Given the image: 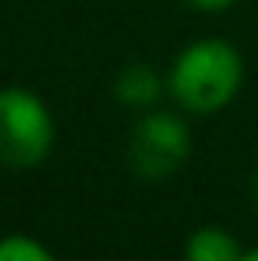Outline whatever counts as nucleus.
<instances>
[{"label": "nucleus", "instance_id": "5", "mask_svg": "<svg viewBox=\"0 0 258 261\" xmlns=\"http://www.w3.org/2000/svg\"><path fill=\"white\" fill-rule=\"evenodd\" d=\"M189 261H242V248L235 235L219 225H202L186 238Z\"/></svg>", "mask_w": 258, "mask_h": 261}, {"label": "nucleus", "instance_id": "1", "mask_svg": "<svg viewBox=\"0 0 258 261\" xmlns=\"http://www.w3.org/2000/svg\"><path fill=\"white\" fill-rule=\"evenodd\" d=\"M169 93L186 113L212 116L222 113L239 96L245 80V63L239 50L222 37H202L192 40L175 57L169 70Z\"/></svg>", "mask_w": 258, "mask_h": 261}, {"label": "nucleus", "instance_id": "8", "mask_svg": "<svg viewBox=\"0 0 258 261\" xmlns=\"http://www.w3.org/2000/svg\"><path fill=\"white\" fill-rule=\"evenodd\" d=\"M242 261H258V248H248V251H242Z\"/></svg>", "mask_w": 258, "mask_h": 261}, {"label": "nucleus", "instance_id": "7", "mask_svg": "<svg viewBox=\"0 0 258 261\" xmlns=\"http://www.w3.org/2000/svg\"><path fill=\"white\" fill-rule=\"evenodd\" d=\"M189 4L202 13H222V10H228V7H235L239 0H189Z\"/></svg>", "mask_w": 258, "mask_h": 261}, {"label": "nucleus", "instance_id": "6", "mask_svg": "<svg viewBox=\"0 0 258 261\" xmlns=\"http://www.w3.org/2000/svg\"><path fill=\"white\" fill-rule=\"evenodd\" d=\"M0 261H53V251L37 238L13 231L0 238Z\"/></svg>", "mask_w": 258, "mask_h": 261}, {"label": "nucleus", "instance_id": "4", "mask_svg": "<svg viewBox=\"0 0 258 261\" xmlns=\"http://www.w3.org/2000/svg\"><path fill=\"white\" fill-rule=\"evenodd\" d=\"M169 89V80H162L159 70H152L149 63H129L119 70L113 93L116 99L129 109H152L159 102V96Z\"/></svg>", "mask_w": 258, "mask_h": 261}, {"label": "nucleus", "instance_id": "2", "mask_svg": "<svg viewBox=\"0 0 258 261\" xmlns=\"http://www.w3.org/2000/svg\"><path fill=\"white\" fill-rule=\"evenodd\" d=\"M57 122L33 89H0V162L10 169H33L50 155Z\"/></svg>", "mask_w": 258, "mask_h": 261}, {"label": "nucleus", "instance_id": "3", "mask_svg": "<svg viewBox=\"0 0 258 261\" xmlns=\"http://www.w3.org/2000/svg\"><path fill=\"white\" fill-rule=\"evenodd\" d=\"M192 152V133L186 119L166 109H146L129 136V166L146 182H162L186 166Z\"/></svg>", "mask_w": 258, "mask_h": 261}, {"label": "nucleus", "instance_id": "9", "mask_svg": "<svg viewBox=\"0 0 258 261\" xmlns=\"http://www.w3.org/2000/svg\"><path fill=\"white\" fill-rule=\"evenodd\" d=\"M252 189H255V202H258V169H255V178H252Z\"/></svg>", "mask_w": 258, "mask_h": 261}]
</instances>
